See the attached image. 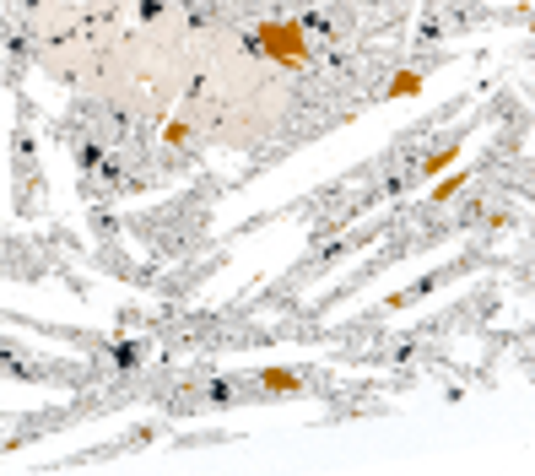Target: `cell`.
Returning a JSON list of instances; mask_svg holds the SVG:
<instances>
[{
  "label": "cell",
  "mask_w": 535,
  "mask_h": 476,
  "mask_svg": "<svg viewBox=\"0 0 535 476\" xmlns=\"http://www.w3.org/2000/svg\"><path fill=\"white\" fill-rule=\"evenodd\" d=\"M190 136H195V125H190V119H168V125H163V147H190Z\"/></svg>",
  "instance_id": "277c9868"
},
{
  "label": "cell",
  "mask_w": 535,
  "mask_h": 476,
  "mask_svg": "<svg viewBox=\"0 0 535 476\" xmlns=\"http://www.w3.org/2000/svg\"><path fill=\"white\" fill-rule=\"evenodd\" d=\"M427 87V76L417 71V65H406V71L390 76V87H384V98H417V92Z\"/></svg>",
  "instance_id": "3957f363"
},
{
  "label": "cell",
  "mask_w": 535,
  "mask_h": 476,
  "mask_svg": "<svg viewBox=\"0 0 535 476\" xmlns=\"http://www.w3.org/2000/svg\"><path fill=\"white\" fill-rule=\"evenodd\" d=\"M254 49H260V60L276 65V71H303L314 55L309 33H303L298 22H260V28H254Z\"/></svg>",
  "instance_id": "6da1fadb"
},
{
  "label": "cell",
  "mask_w": 535,
  "mask_h": 476,
  "mask_svg": "<svg viewBox=\"0 0 535 476\" xmlns=\"http://www.w3.org/2000/svg\"><path fill=\"white\" fill-rule=\"evenodd\" d=\"M454 163H460V147H444V152H433V157L422 163V174H427V179H438V174H449Z\"/></svg>",
  "instance_id": "5b68a950"
},
{
  "label": "cell",
  "mask_w": 535,
  "mask_h": 476,
  "mask_svg": "<svg viewBox=\"0 0 535 476\" xmlns=\"http://www.w3.org/2000/svg\"><path fill=\"white\" fill-rule=\"evenodd\" d=\"M465 179H471V174H465V168H460V174H438V184H433V201H454Z\"/></svg>",
  "instance_id": "8992f818"
},
{
  "label": "cell",
  "mask_w": 535,
  "mask_h": 476,
  "mask_svg": "<svg viewBox=\"0 0 535 476\" xmlns=\"http://www.w3.org/2000/svg\"><path fill=\"white\" fill-rule=\"evenodd\" d=\"M303 390H309L303 368H260V395H271V401H292Z\"/></svg>",
  "instance_id": "7a4b0ae2"
}]
</instances>
